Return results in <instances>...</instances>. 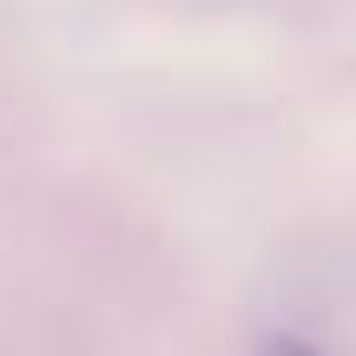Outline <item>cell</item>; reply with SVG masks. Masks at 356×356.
Wrapping results in <instances>:
<instances>
[{"label":"cell","instance_id":"cell-1","mask_svg":"<svg viewBox=\"0 0 356 356\" xmlns=\"http://www.w3.org/2000/svg\"><path fill=\"white\" fill-rule=\"evenodd\" d=\"M257 356H323V350L304 343V337H284V330H277V337H264V343H257Z\"/></svg>","mask_w":356,"mask_h":356}]
</instances>
